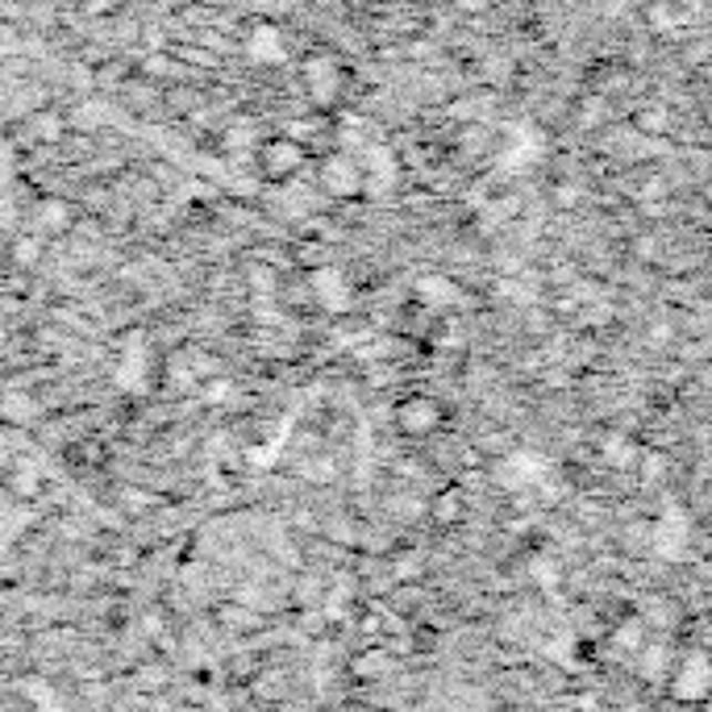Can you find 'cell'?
<instances>
[{
  "mask_svg": "<svg viewBox=\"0 0 712 712\" xmlns=\"http://www.w3.org/2000/svg\"><path fill=\"white\" fill-rule=\"evenodd\" d=\"M633 130H638V134H646V138H659V134H667V130H671V113H667V109H638V113H633Z\"/></svg>",
  "mask_w": 712,
  "mask_h": 712,
  "instance_id": "cell-10",
  "label": "cell"
},
{
  "mask_svg": "<svg viewBox=\"0 0 712 712\" xmlns=\"http://www.w3.org/2000/svg\"><path fill=\"white\" fill-rule=\"evenodd\" d=\"M226 146L229 151H259L262 142H259V134H255V125L250 122H238V125H229V134H226Z\"/></svg>",
  "mask_w": 712,
  "mask_h": 712,
  "instance_id": "cell-11",
  "label": "cell"
},
{
  "mask_svg": "<svg viewBox=\"0 0 712 712\" xmlns=\"http://www.w3.org/2000/svg\"><path fill=\"white\" fill-rule=\"evenodd\" d=\"M363 175H367V196H388V192L400 184V158L392 146H383V142H371L363 155Z\"/></svg>",
  "mask_w": 712,
  "mask_h": 712,
  "instance_id": "cell-3",
  "label": "cell"
},
{
  "mask_svg": "<svg viewBox=\"0 0 712 712\" xmlns=\"http://www.w3.org/2000/svg\"><path fill=\"white\" fill-rule=\"evenodd\" d=\"M30 134H34L38 142H63V134H68V117L54 113V109H42V113L30 117Z\"/></svg>",
  "mask_w": 712,
  "mask_h": 712,
  "instance_id": "cell-8",
  "label": "cell"
},
{
  "mask_svg": "<svg viewBox=\"0 0 712 712\" xmlns=\"http://www.w3.org/2000/svg\"><path fill=\"white\" fill-rule=\"evenodd\" d=\"M18 259H21V262H34V259H38V243H30V238H21V243H18Z\"/></svg>",
  "mask_w": 712,
  "mask_h": 712,
  "instance_id": "cell-14",
  "label": "cell"
},
{
  "mask_svg": "<svg viewBox=\"0 0 712 712\" xmlns=\"http://www.w3.org/2000/svg\"><path fill=\"white\" fill-rule=\"evenodd\" d=\"M458 9L463 13H479V9H487V0H458Z\"/></svg>",
  "mask_w": 712,
  "mask_h": 712,
  "instance_id": "cell-15",
  "label": "cell"
},
{
  "mask_svg": "<svg viewBox=\"0 0 712 712\" xmlns=\"http://www.w3.org/2000/svg\"><path fill=\"white\" fill-rule=\"evenodd\" d=\"M421 300L425 305H434V309H446V305H454V296H458V288H454L451 279H442V276H430V279H421Z\"/></svg>",
  "mask_w": 712,
  "mask_h": 712,
  "instance_id": "cell-9",
  "label": "cell"
},
{
  "mask_svg": "<svg viewBox=\"0 0 712 712\" xmlns=\"http://www.w3.org/2000/svg\"><path fill=\"white\" fill-rule=\"evenodd\" d=\"M38 221L47 229H63L68 226V205H59V200H42L38 205Z\"/></svg>",
  "mask_w": 712,
  "mask_h": 712,
  "instance_id": "cell-12",
  "label": "cell"
},
{
  "mask_svg": "<svg viewBox=\"0 0 712 712\" xmlns=\"http://www.w3.org/2000/svg\"><path fill=\"white\" fill-rule=\"evenodd\" d=\"M87 9H113V0H87Z\"/></svg>",
  "mask_w": 712,
  "mask_h": 712,
  "instance_id": "cell-18",
  "label": "cell"
},
{
  "mask_svg": "<svg viewBox=\"0 0 712 712\" xmlns=\"http://www.w3.org/2000/svg\"><path fill=\"white\" fill-rule=\"evenodd\" d=\"M596 117H605V101L600 96H591L588 105H584V122H596Z\"/></svg>",
  "mask_w": 712,
  "mask_h": 712,
  "instance_id": "cell-13",
  "label": "cell"
},
{
  "mask_svg": "<svg viewBox=\"0 0 712 712\" xmlns=\"http://www.w3.org/2000/svg\"><path fill=\"white\" fill-rule=\"evenodd\" d=\"M246 59L250 63H262V68H279L283 59H288V42H283V30L279 25H255L250 34H246Z\"/></svg>",
  "mask_w": 712,
  "mask_h": 712,
  "instance_id": "cell-5",
  "label": "cell"
},
{
  "mask_svg": "<svg viewBox=\"0 0 712 712\" xmlns=\"http://www.w3.org/2000/svg\"><path fill=\"white\" fill-rule=\"evenodd\" d=\"M700 192H704V205H709V209H712V175H709V179H704V188H700Z\"/></svg>",
  "mask_w": 712,
  "mask_h": 712,
  "instance_id": "cell-17",
  "label": "cell"
},
{
  "mask_svg": "<svg viewBox=\"0 0 712 712\" xmlns=\"http://www.w3.org/2000/svg\"><path fill=\"white\" fill-rule=\"evenodd\" d=\"M305 146L296 138H267L259 146V172L262 179H271V184H288V179H296L300 175V167H305Z\"/></svg>",
  "mask_w": 712,
  "mask_h": 712,
  "instance_id": "cell-2",
  "label": "cell"
},
{
  "mask_svg": "<svg viewBox=\"0 0 712 712\" xmlns=\"http://www.w3.org/2000/svg\"><path fill=\"white\" fill-rule=\"evenodd\" d=\"M309 288H313V296L326 305V309H347V279H342V271L317 267L313 279H309Z\"/></svg>",
  "mask_w": 712,
  "mask_h": 712,
  "instance_id": "cell-7",
  "label": "cell"
},
{
  "mask_svg": "<svg viewBox=\"0 0 712 712\" xmlns=\"http://www.w3.org/2000/svg\"><path fill=\"white\" fill-rule=\"evenodd\" d=\"M396 421L400 430H409V434H430L437 425V404L430 396H409L396 409Z\"/></svg>",
  "mask_w": 712,
  "mask_h": 712,
  "instance_id": "cell-6",
  "label": "cell"
},
{
  "mask_svg": "<svg viewBox=\"0 0 712 712\" xmlns=\"http://www.w3.org/2000/svg\"><path fill=\"white\" fill-rule=\"evenodd\" d=\"M317 179H321L326 196H333V200H354V196H363L367 192L363 163H359V158H350V155H330L326 163H321Z\"/></svg>",
  "mask_w": 712,
  "mask_h": 712,
  "instance_id": "cell-1",
  "label": "cell"
},
{
  "mask_svg": "<svg viewBox=\"0 0 712 712\" xmlns=\"http://www.w3.org/2000/svg\"><path fill=\"white\" fill-rule=\"evenodd\" d=\"M558 205H575V188H558Z\"/></svg>",
  "mask_w": 712,
  "mask_h": 712,
  "instance_id": "cell-16",
  "label": "cell"
},
{
  "mask_svg": "<svg viewBox=\"0 0 712 712\" xmlns=\"http://www.w3.org/2000/svg\"><path fill=\"white\" fill-rule=\"evenodd\" d=\"M305 87L313 92L321 105H330L333 96L342 92V63L333 59V54H309V63H305Z\"/></svg>",
  "mask_w": 712,
  "mask_h": 712,
  "instance_id": "cell-4",
  "label": "cell"
}]
</instances>
